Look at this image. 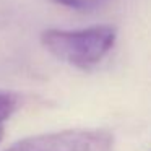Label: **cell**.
<instances>
[{
    "label": "cell",
    "mask_w": 151,
    "mask_h": 151,
    "mask_svg": "<svg viewBox=\"0 0 151 151\" xmlns=\"http://www.w3.org/2000/svg\"><path fill=\"white\" fill-rule=\"evenodd\" d=\"M117 29L111 24H98L85 29H47L41 42L49 54L81 70L98 65L114 47Z\"/></svg>",
    "instance_id": "cell-1"
},
{
    "label": "cell",
    "mask_w": 151,
    "mask_h": 151,
    "mask_svg": "<svg viewBox=\"0 0 151 151\" xmlns=\"http://www.w3.org/2000/svg\"><path fill=\"white\" fill-rule=\"evenodd\" d=\"M5 151H114V135L102 128H68L23 138Z\"/></svg>",
    "instance_id": "cell-2"
},
{
    "label": "cell",
    "mask_w": 151,
    "mask_h": 151,
    "mask_svg": "<svg viewBox=\"0 0 151 151\" xmlns=\"http://www.w3.org/2000/svg\"><path fill=\"white\" fill-rule=\"evenodd\" d=\"M20 104H21V98L18 94L8 91H0V140L4 137L5 122L20 107Z\"/></svg>",
    "instance_id": "cell-3"
},
{
    "label": "cell",
    "mask_w": 151,
    "mask_h": 151,
    "mask_svg": "<svg viewBox=\"0 0 151 151\" xmlns=\"http://www.w3.org/2000/svg\"><path fill=\"white\" fill-rule=\"evenodd\" d=\"M54 2L62 7L73 8V10H93V8L101 7L107 0H54Z\"/></svg>",
    "instance_id": "cell-4"
}]
</instances>
